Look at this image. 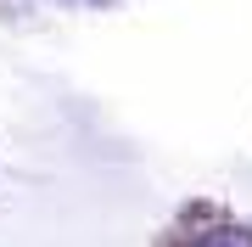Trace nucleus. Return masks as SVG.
I'll return each mask as SVG.
<instances>
[{
  "label": "nucleus",
  "instance_id": "f257e3e1",
  "mask_svg": "<svg viewBox=\"0 0 252 247\" xmlns=\"http://www.w3.org/2000/svg\"><path fill=\"white\" fill-rule=\"evenodd\" d=\"M196 247H252V236H247V230H235V225H224V230H207Z\"/></svg>",
  "mask_w": 252,
  "mask_h": 247
}]
</instances>
